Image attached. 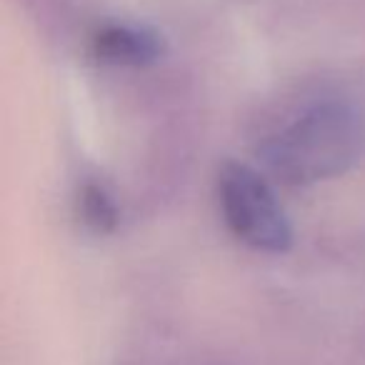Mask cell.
Segmentation results:
<instances>
[{
    "mask_svg": "<svg viewBox=\"0 0 365 365\" xmlns=\"http://www.w3.org/2000/svg\"><path fill=\"white\" fill-rule=\"evenodd\" d=\"M91 46L93 56L108 66H148L165 53L160 33L130 23H108L98 28Z\"/></svg>",
    "mask_w": 365,
    "mask_h": 365,
    "instance_id": "3957f363",
    "label": "cell"
},
{
    "mask_svg": "<svg viewBox=\"0 0 365 365\" xmlns=\"http://www.w3.org/2000/svg\"><path fill=\"white\" fill-rule=\"evenodd\" d=\"M78 210H81L83 223L96 233H110L118 225V208L115 200L108 195V190L98 182L83 185L78 195Z\"/></svg>",
    "mask_w": 365,
    "mask_h": 365,
    "instance_id": "277c9868",
    "label": "cell"
},
{
    "mask_svg": "<svg viewBox=\"0 0 365 365\" xmlns=\"http://www.w3.org/2000/svg\"><path fill=\"white\" fill-rule=\"evenodd\" d=\"M218 203L230 233L263 253H285L293 228L270 182L255 168L238 160L218 170Z\"/></svg>",
    "mask_w": 365,
    "mask_h": 365,
    "instance_id": "7a4b0ae2",
    "label": "cell"
},
{
    "mask_svg": "<svg viewBox=\"0 0 365 365\" xmlns=\"http://www.w3.org/2000/svg\"><path fill=\"white\" fill-rule=\"evenodd\" d=\"M365 150V113L348 101L313 103L265 140L268 168L290 185L333 178Z\"/></svg>",
    "mask_w": 365,
    "mask_h": 365,
    "instance_id": "6da1fadb",
    "label": "cell"
}]
</instances>
